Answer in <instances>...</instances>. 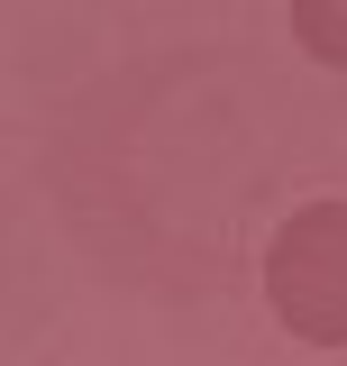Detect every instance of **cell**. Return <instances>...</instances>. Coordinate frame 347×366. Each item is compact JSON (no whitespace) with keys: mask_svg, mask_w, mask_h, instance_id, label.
<instances>
[{"mask_svg":"<svg viewBox=\"0 0 347 366\" xmlns=\"http://www.w3.org/2000/svg\"><path fill=\"white\" fill-rule=\"evenodd\" d=\"M265 302L283 330H302L320 348L347 339V202H311L274 229L265 247Z\"/></svg>","mask_w":347,"mask_h":366,"instance_id":"cell-1","label":"cell"},{"mask_svg":"<svg viewBox=\"0 0 347 366\" xmlns=\"http://www.w3.org/2000/svg\"><path fill=\"white\" fill-rule=\"evenodd\" d=\"M293 37H302L320 64L347 74V0H293Z\"/></svg>","mask_w":347,"mask_h":366,"instance_id":"cell-2","label":"cell"}]
</instances>
